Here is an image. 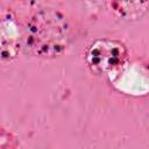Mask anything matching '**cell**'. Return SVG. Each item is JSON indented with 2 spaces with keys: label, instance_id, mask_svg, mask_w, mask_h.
<instances>
[{
  "label": "cell",
  "instance_id": "cell-1",
  "mask_svg": "<svg viewBox=\"0 0 149 149\" xmlns=\"http://www.w3.org/2000/svg\"><path fill=\"white\" fill-rule=\"evenodd\" d=\"M63 17L57 13L49 15L37 14L26 28V49L33 55L42 57L55 56L62 52L69 41V34Z\"/></svg>",
  "mask_w": 149,
  "mask_h": 149
},
{
  "label": "cell",
  "instance_id": "cell-2",
  "mask_svg": "<svg viewBox=\"0 0 149 149\" xmlns=\"http://www.w3.org/2000/svg\"><path fill=\"white\" fill-rule=\"evenodd\" d=\"M126 49L115 41H98L87 54V62L93 71L107 72L113 70L126 59Z\"/></svg>",
  "mask_w": 149,
  "mask_h": 149
}]
</instances>
